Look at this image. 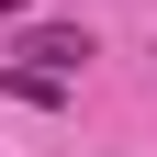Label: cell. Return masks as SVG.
<instances>
[{
	"instance_id": "6da1fadb",
	"label": "cell",
	"mask_w": 157,
	"mask_h": 157,
	"mask_svg": "<svg viewBox=\"0 0 157 157\" xmlns=\"http://www.w3.org/2000/svg\"><path fill=\"white\" fill-rule=\"evenodd\" d=\"M11 56H23V67L78 78V67H90V23H23V45H11Z\"/></svg>"
},
{
	"instance_id": "7a4b0ae2",
	"label": "cell",
	"mask_w": 157,
	"mask_h": 157,
	"mask_svg": "<svg viewBox=\"0 0 157 157\" xmlns=\"http://www.w3.org/2000/svg\"><path fill=\"white\" fill-rule=\"evenodd\" d=\"M0 101H34V112H56V101H67V78H56V67H0Z\"/></svg>"
},
{
	"instance_id": "3957f363",
	"label": "cell",
	"mask_w": 157,
	"mask_h": 157,
	"mask_svg": "<svg viewBox=\"0 0 157 157\" xmlns=\"http://www.w3.org/2000/svg\"><path fill=\"white\" fill-rule=\"evenodd\" d=\"M23 11H34V0H0V23H23Z\"/></svg>"
}]
</instances>
